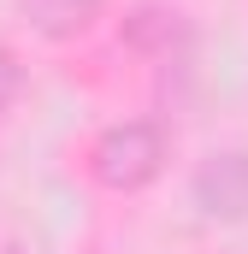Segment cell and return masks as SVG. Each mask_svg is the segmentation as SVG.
<instances>
[{"instance_id": "3", "label": "cell", "mask_w": 248, "mask_h": 254, "mask_svg": "<svg viewBox=\"0 0 248 254\" xmlns=\"http://www.w3.org/2000/svg\"><path fill=\"white\" fill-rule=\"evenodd\" d=\"M12 89H18V65H12V60H6V54H0V101H6Z\"/></svg>"}, {"instance_id": "2", "label": "cell", "mask_w": 248, "mask_h": 254, "mask_svg": "<svg viewBox=\"0 0 248 254\" xmlns=\"http://www.w3.org/2000/svg\"><path fill=\"white\" fill-rule=\"evenodd\" d=\"M30 6H36V18L48 30H71V24H83L95 12V0H30Z\"/></svg>"}, {"instance_id": "1", "label": "cell", "mask_w": 248, "mask_h": 254, "mask_svg": "<svg viewBox=\"0 0 248 254\" xmlns=\"http://www.w3.org/2000/svg\"><path fill=\"white\" fill-rule=\"evenodd\" d=\"M160 160H166V136L154 125H119L101 148H95V172H101L113 190L148 184V178L160 172Z\"/></svg>"}]
</instances>
